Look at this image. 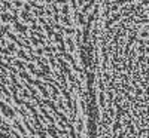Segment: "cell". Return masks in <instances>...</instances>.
I'll return each instance as SVG.
<instances>
[{
    "instance_id": "cell-2",
    "label": "cell",
    "mask_w": 149,
    "mask_h": 138,
    "mask_svg": "<svg viewBox=\"0 0 149 138\" xmlns=\"http://www.w3.org/2000/svg\"><path fill=\"white\" fill-rule=\"evenodd\" d=\"M84 138H148V21L86 26Z\"/></svg>"
},
{
    "instance_id": "cell-1",
    "label": "cell",
    "mask_w": 149,
    "mask_h": 138,
    "mask_svg": "<svg viewBox=\"0 0 149 138\" xmlns=\"http://www.w3.org/2000/svg\"><path fill=\"white\" fill-rule=\"evenodd\" d=\"M90 0H0V97L49 104L84 80Z\"/></svg>"
},
{
    "instance_id": "cell-3",
    "label": "cell",
    "mask_w": 149,
    "mask_h": 138,
    "mask_svg": "<svg viewBox=\"0 0 149 138\" xmlns=\"http://www.w3.org/2000/svg\"><path fill=\"white\" fill-rule=\"evenodd\" d=\"M0 138H22V137L12 125H9L5 119L0 117Z\"/></svg>"
}]
</instances>
